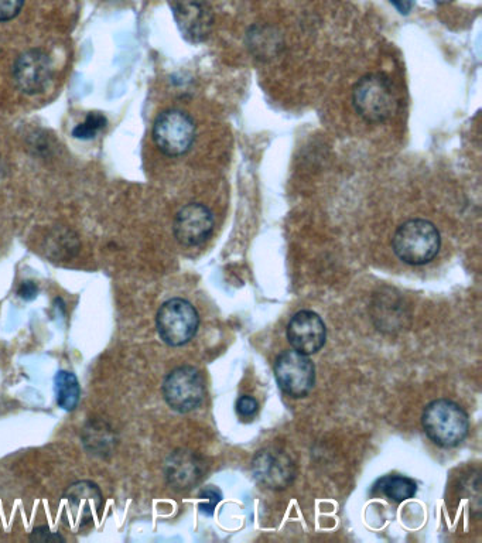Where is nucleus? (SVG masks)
<instances>
[{
  "label": "nucleus",
  "instance_id": "6",
  "mask_svg": "<svg viewBox=\"0 0 482 543\" xmlns=\"http://www.w3.org/2000/svg\"><path fill=\"white\" fill-rule=\"evenodd\" d=\"M204 379L197 368L190 365L176 368L164 378L163 396L173 411L188 413L203 404Z\"/></svg>",
  "mask_w": 482,
  "mask_h": 543
},
{
  "label": "nucleus",
  "instance_id": "11",
  "mask_svg": "<svg viewBox=\"0 0 482 543\" xmlns=\"http://www.w3.org/2000/svg\"><path fill=\"white\" fill-rule=\"evenodd\" d=\"M255 480L269 490H285L296 477L295 464L289 454L279 449H263L252 460Z\"/></svg>",
  "mask_w": 482,
  "mask_h": 543
},
{
  "label": "nucleus",
  "instance_id": "2",
  "mask_svg": "<svg viewBox=\"0 0 482 543\" xmlns=\"http://www.w3.org/2000/svg\"><path fill=\"white\" fill-rule=\"evenodd\" d=\"M442 238L436 225L426 220H409L396 230L392 239L395 255L405 264H429L440 251Z\"/></svg>",
  "mask_w": 482,
  "mask_h": 543
},
{
  "label": "nucleus",
  "instance_id": "7",
  "mask_svg": "<svg viewBox=\"0 0 482 543\" xmlns=\"http://www.w3.org/2000/svg\"><path fill=\"white\" fill-rule=\"evenodd\" d=\"M64 514L68 527L80 531L90 527L104 505V495L92 481H77L64 493Z\"/></svg>",
  "mask_w": 482,
  "mask_h": 543
},
{
  "label": "nucleus",
  "instance_id": "12",
  "mask_svg": "<svg viewBox=\"0 0 482 543\" xmlns=\"http://www.w3.org/2000/svg\"><path fill=\"white\" fill-rule=\"evenodd\" d=\"M214 215L204 204L190 203L181 208L174 218V237L184 247H198L211 237Z\"/></svg>",
  "mask_w": 482,
  "mask_h": 543
},
{
  "label": "nucleus",
  "instance_id": "17",
  "mask_svg": "<svg viewBox=\"0 0 482 543\" xmlns=\"http://www.w3.org/2000/svg\"><path fill=\"white\" fill-rule=\"evenodd\" d=\"M382 491L391 500L402 502L409 500L416 494L417 486L415 481L408 477H388L382 480Z\"/></svg>",
  "mask_w": 482,
  "mask_h": 543
},
{
  "label": "nucleus",
  "instance_id": "14",
  "mask_svg": "<svg viewBox=\"0 0 482 543\" xmlns=\"http://www.w3.org/2000/svg\"><path fill=\"white\" fill-rule=\"evenodd\" d=\"M164 476L174 491L193 490L204 476L203 460L191 450H176L164 463Z\"/></svg>",
  "mask_w": 482,
  "mask_h": 543
},
{
  "label": "nucleus",
  "instance_id": "19",
  "mask_svg": "<svg viewBox=\"0 0 482 543\" xmlns=\"http://www.w3.org/2000/svg\"><path fill=\"white\" fill-rule=\"evenodd\" d=\"M222 500V493L217 487L204 488L200 493V511L207 517H213L214 510Z\"/></svg>",
  "mask_w": 482,
  "mask_h": 543
},
{
  "label": "nucleus",
  "instance_id": "1",
  "mask_svg": "<svg viewBox=\"0 0 482 543\" xmlns=\"http://www.w3.org/2000/svg\"><path fill=\"white\" fill-rule=\"evenodd\" d=\"M352 104L362 119L371 124H381L398 111V92L388 75L368 74L355 84Z\"/></svg>",
  "mask_w": 482,
  "mask_h": 543
},
{
  "label": "nucleus",
  "instance_id": "16",
  "mask_svg": "<svg viewBox=\"0 0 482 543\" xmlns=\"http://www.w3.org/2000/svg\"><path fill=\"white\" fill-rule=\"evenodd\" d=\"M54 391H56L57 404L64 411L73 412L80 404V382L73 372L58 371L54 378Z\"/></svg>",
  "mask_w": 482,
  "mask_h": 543
},
{
  "label": "nucleus",
  "instance_id": "4",
  "mask_svg": "<svg viewBox=\"0 0 482 543\" xmlns=\"http://www.w3.org/2000/svg\"><path fill=\"white\" fill-rule=\"evenodd\" d=\"M196 122L180 109H167L157 116L153 125V140L166 156L186 155L196 140Z\"/></svg>",
  "mask_w": 482,
  "mask_h": 543
},
{
  "label": "nucleus",
  "instance_id": "10",
  "mask_svg": "<svg viewBox=\"0 0 482 543\" xmlns=\"http://www.w3.org/2000/svg\"><path fill=\"white\" fill-rule=\"evenodd\" d=\"M53 61L46 51L33 49L20 54L13 66V78L19 90L27 95L44 92L53 80Z\"/></svg>",
  "mask_w": 482,
  "mask_h": 543
},
{
  "label": "nucleus",
  "instance_id": "13",
  "mask_svg": "<svg viewBox=\"0 0 482 543\" xmlns=\"http://www.w3.org/2000/svg\"><path fill=\"white\" fill-rule=\"evenodd\" d=\"M326 324L311 310L296 313L287 326V340L297 353L316 354L326 344Z\"/></svg>",
  "mask_w": 482,
  "mask_h": 543
},
{
  "label": "nucleus",
  "instance_id": "21",
  "mask_svg": "<svg viewBox=\"0 0 482 543\" xmlns=\"http://www.w3.org/2000/svg\"><path fill=\"white\" fill-rule=\"evenodd\" d=\"M32 542H66V538L58 532H53L49 527H37L33 529L32 534L29 536Z\"/></svg>",
  "mask_w": 482,
  "mask_h": 543
},
{
  "label": "nucleus",
  "instance_id": "3",
  "mask_svg": "<svg viewBox=\"0 0 482 543\" xmlns=\"http://www.w3.org/2000/svg\"><path fill=\"white\" fill-rule=\"evenodd\" d=\"M426 435L437 446L456 447L464 442L470 430L467 413L449 399H437L425 408L422 416Z\"/></svg>",
  "mask_w": 482,
  "mask_h": 543
},
{
  "label": "nucleus",
  "instance_id": "22",
  "mask_svg": "<svg viewBox=\"0 0 482 543\" xmlns=\"http://www.w3.org/2000/svg\"><path fill=\"white\" fill-rule=\"evenodd\" d=\"M259 411V404L252 396H241L237 402V412L241 418L252 419Z\"/></svg>",
  "mask_w": 482,
  "mask_h": 543
},
{
  "label": "nucleus",
  "instance_id": "23",
  "mask_svg": "<svg viewBox=\"0 0 482 543\" xmlns=\"http://www.w3.org/2000/svg\"><path fill=\"white\" fill-rule=\"evenodd\" d=\"M17 293H19V296L22 297V299L33 300L36 299L39 288H37V285L33 280H26V282H23L22 285H20Z\"/></svg>",
  "mask_w": 482,
  "mask_h": 543
},
{
  "label": "nucleus",
  "instance_id": "20",
  "mask_svg": "<svg viewBox=\"0 0 482 543\" xmlns=\"http://www.w3.org/2000/svg\"><path fill=\"white\" fill-rule=\"evenodd\" d=\"M25 0H0V22H9L22 12Z\"/></svg>",
  "mask_w": 482,
  "mask_h": 543
},
{
  "label": "nucleus",
  "instance_id": "15",
  "mask_svg": "<svg viewBox=\"0 0 482 543\" xmlns=\"http://www.w3.org/2000/svg\"><path fill=\"white\" fill-rule=\"evenodd\" d=\"M116 433L108 422L101 419L90 420L82 432V443L85 449L94 456L107 457L114 453Z\"/></svg>",
  "mask_w": 482,
  "mask_h": 543
},
{
  "label": "nucleus",
  "instance_id": "25",
  "mask_svg": "<svg viewBox=\"0 0 482 543\" xmlns=\"http://www.w3.org/2000/svg\"><path fill=\"white\" fill-rule=\"evenodd\" d=\"M453 2V0H434V3H437V5H446V3Z\"/></svg>",
  "mask_w": 482,
  "mask_h": 543
},
{
  "label": "nucleus",
  "instance_id": "24",
  "mask_svg": "<svg viewBox=\"0 0 482 543\" xmlns=\"http://www.w3.org/2000/svg\"><path fill=\"white\" fill-rule=\"evenodd\" d=\"M399 13L402 15H409L412 12L413 6H415L416 0H389Z\"/></svg>",
  "mask_w": 482,
  "mask_h": 543
},
{
  "label": "nucleus",
  "instance_id": "8",
  "mask_svg": "<svg viewBox=\"0 0 482 543\" xmlns=\"http://www.w3.org/2000/svg\"><path fill=\"white\" fill-rule=\"evenodd\" d=\"M275 375L280 389L292 398L310 394L316 382L313 362L296 350L283 351L275 362Z\"/></svg>",
  "mask_w": 482,
  "mask_h": 543
},
{
  "label": "nucleus",
  "instance_id": "5",
  "mask_svg": "<svg viewBox=\"0 0 482 543\" xmlns=\"http://www.w3.org/2000/svg\"><path fill=\"white\" fill-rule=\"evenodd\" d=\"M200 326L197 310L187 300L170 299L160 306L156 316V327L164 343L181 347L193 340Z\"/></svg>",
  "mask_w": 482,
  "mask_h": 543
},
{
  "label": "nucleus",
  "instance_id": "9",
  "mask_svg": "<svg viewBox=\"0 0 482 543\" xmlns=\"http://www.w3.org/2000/svg\"><path fill=\"white\" fill-rule=\"evenodd\" d=\"M172 10L181 36L190 43H203L214 26V12L207 0H173Z\"/></svg>",
  "mask_w": 482,
  "mask_h": 543
},
{
  "label": "nucleus",
  "instance_id": "18",
  "mask_svg": "<svg viewBox=\"0 0 482 543\" xmlns=\"http://www.w3.org/2000/svg\"><path fill=\"white\" fill-rule=\"evenodd\" d=\"M105 126H107V118L102 114H98V112H92V114L85 118L84 122L75 126L73 129V136L74 138L81 140H91L94 139Z\"/></svg>",
  "mask_w": 482,
  "mask_h": 543
}]
</instances>
